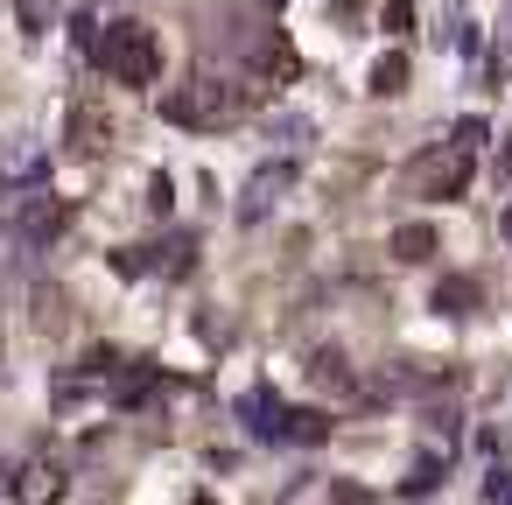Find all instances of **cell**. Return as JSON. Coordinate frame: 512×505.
<instances>
[{"instance_id": "12", "label": "cell", "mask_w": 512, "mask_h": 505, "mask_svg": "<svg viewBox=\"0 0 512 505\" xmlns=\"http://www.w3.org/2000/svg\"><path fill=\"white\" fill-rule=\"evenodd\" d=\"M400 85H407V57L393 50V57H379V64H372V92H379V99H393Z\"/></svg>"}, {"instance_id": "7", "label": "cell", "mask_w": 512, "mask_h": 505, "mask_svg": "<svg viewBox=\"0 0 512 505\" xmlns=\"http://www.w3.org/2000/svg\"><path fill=\"white\" fill-rule=\"evenodd\" d=\"M239 414H253V435H274V442H288V407H281L274 393H253Z\"/></svg>"}, {"instance_id": "8", "label": "cell", "mask_w": 512, "mask_h": 505, "mask_svg": "<svg viewBox=\"0 0 512 505\" xmlns=\"http://www.w3.org/2000/svg\"><path fill=\"white\" fill-rule=\"evenodd\" d=\"M435 309H442V316H463V309H477V281H470V274H449V281L435 288Z\"/></svg>"}, {"instance_id": "15", "label": "cell", "mask_w": 512, "mask_h": 505, "mask_svg": "<svg viewBox=\"0 0 512 505\" xmlns=\"http://www.w3.org/2000/svg\"><path fill=\"white\" fill-rule=\"evenodd\" d=\"M498 232H505V246H512V204H505V218H498Z\"/></svg>"}, {"instance_id": "11", "label": "cell", "mask_w": 512, "mask_h": 505, "mask_svg": "<svg viewBox=\"0 0 512 505\" xmlns=\"http://www.w3.org/2000/svg\"><path fill=\"white\" fill-rule=\"evenodd\" d=\"M393 253H400V260H428V253H435V225H400V232H393Z\"/></svg>"}, {"instance_id": "9", "label": "cell", "mask_w": 512, "mask_h": 505, "mask_svg": "<svg viewBox=\"0 0 512 505\" xmlns=\"http://www.w3.org/2000/svg\"><path fill=\"white\" fill-rule=\"evenodd\" d=\"M106 134H113V127H106L92 106H78V113H71V141H78L85 155H99V148H106Z\"/></svg>"}, {"instance_id": "2", "label": "cell", "mask_w": 512, "mask_h": 505, "mask_svg": "<svg viewBox=\"0 0 512 505\" xmlns=\"http://www.w3.org/2000/svg\"><path fill=\"white\" fill-rule=\"evenodd\" d=\"M267 92L260 85H246V78H204V85H190V92H176L162 113L176 120V127H232L239 113H253Z\"/></svg>"}, {"instance_id": "4", "label": "cell", "mask_w": 512, "mask_h": 505, "mask_svg": "<svg viewBox=\"0 0 512 505\" xmlns=\"http://www.w3.org/2000/svg\"><path fill=\"white\" fill-rule=\"evenodd\" d=\"M302 71V57L288 50V36H260L253 50H246V85H260V92H274V85H288Z\"/></svg>"}, {"instance_id": "6", "label": "cell", "mask_w": 512, "mask_h": 505, "mask_svg": "<svg viewBox=\"0 0 512 505\" xmlns=\"http://www.w3.org/2000/svg\"><path fill=\"white\" fill-rule=\"evenodd\" d=\"M57 498H64V470H57V463L15 470V505H57Z\"/></svg>"}, {"instance_id": "1", "label": "cell", "mask_w": 512, "mask_h": 505, "mask_svg": "<svg viewBox=\"0 0 512 505\" xmlns=\"http://www.w3.org/2000/svg\"><path fill=\"white\" fill-rule=\"evenodd\" d=\"M92 64H99L106 78H120V85H155V78H162V43H155V29H141V22H106V29L92 36Z\"/></svg>"}, {"instance_id": "5", "label": "cell", "mask_w": 512, "mask_h": 505, "mask_svg": "<svg viewBox=\"0 0 512 505\" xmlns=\"http://www.w3.org/2000/svg\"><path fill=\"white\" fill-rule=\"evenodd\" d=\"M64 225H71V204H64V197H29V204H22V218H15V239L50 246Z\"/></svg>"}, {"instance_id": "10", "label": "cell", "mask_w": 512, "mask_h": 505, "mask_svg": "<svg viewBox=\"0 0 512 505\" xmlns=\"http://www.w3.org/2000/svg\"><path fill=\"white\" fill-rule=\"evenodd\" d=\"M288 176H295V169H288V162H274V169H260V183H253V190H246V218H260V211H267V204H274V190H281V183H288Z\"/></svg>"}, {"instance_id": "3", "label": "cell", "mask_w": 512, "mask_h": 505, "mask_svg": "<svg viewBox=\"0 0 512 505\" xmlns=\"http://www.w3.org/2000/svg\"><path fill=\"white\" fill-rule=\"evenodd\" d=\"M470 169H477V148H463V141L449 134L442 148H428V155H414V169H407V183H414L421 197H463V183H470Z\"/></svg>"}, {"instance_id": "16", "label": "cell", "mask_w": 512, "mask_h": 505, "mask_svg": "<svg viewBox=\"0 0 512 505\" xmlns=\"http://www.w3.org/2000/svg\"><path fill=\"white\" fill-rule=\"evenodd\" d=\"M197 505H211V498H197Z\"/></svg>"}, {"instance_id": "13", "label": "cell", "mask_w": 512, "mask_h": 505, "mask_svg": "<svg viewBox=\"0 0 512 505\" xmlns=\"http://www.w3.org/2000/svg\"><path fill=\"white\" fill-rule=\"evenodd\" d=\"M407 22H414V0H386V29L407 36Z\"/></svg>"}, {"instance_id": "14", "label": "cell", "mask_w": 512, "mask_h": 505, "mask_svg": "<svg viewBox=\"0 0 512 505\" xmlns=\"http://www.w3.org/2000/svg\"><path fill=\"white\" fill-rule=\"evenodd\" d=\"M484 498H491V505H512V470H491V484H484Z\"/></svg>"}]
</instances>
